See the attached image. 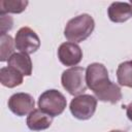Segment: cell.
Listing matches in <instances>:
<instances>
[{
    "mask_svg": "<svg viewBox=\"0 0 132 132\" xmlns=\"http://www.w3.org/2000/svg\"><path fill=\"white\" fill-rule=\"evenodd\" d=\"M94 28V19L88 13H82L68 21L64 29V36L70 42H81L93 33Z\"/></svg>",
    "mask_w": 132,
    "mask_h": 132,
    "instance_id": "1",
    "label": "cell"
},
{
    "mask_svg": "<svg viewBox=\"0 0 132 132\" xmlns=\"http://www.w3.org/2000/svg\"><path fill=\"white\" fill-rule=\"evenodd\" d=\"M86 82L89 89H91L94 95H97L107 88H109L112 81L108 77V71L106 67L101 63H92L86 68Z\"/></svg>",
    "mask_w": 132,
    "mask_h": 132,
    "instance_id": "2",
    "label": "cell"
},
{
    "mask_svg": "<svg viewBox=\"0 0 132 132\" xmlns=\"http://www.w3.org/2000/svg\"><path fill=\"white\" fill-rule=\"evenodd\" d=\"M63 88L72 96L82 95L88 86L86 82V70L82 67L74 66L63 71L61 76Z\"/></svg>",
    "mask_w": 132,
    "mask_h": 132,
    "instance_id": "3",
    "label": "cell"
},
{
    "mask_svg": "<svg viewBox=\"0 0 132 132\" xmlns=\"http://www.w3.org/2000/svg\"><path fill=\"white\" fill-rule=\"evenodd\" d=\"M66 105L65 96L55 89L44 91L38 98V107L53 118L60 116L66 108Z\"/></svg>",
    "mask_w": 132,
    "mask_h": 132,
    "instance_id": "4",
    "label": "cell"
},
{
    "mask_svg": "<svg viewBox=\"0 0 132 132\" xmlns=\"http://www.w3.org/2000/svg\"><path fill=\"white\" fill-rule=\"evenodd\" d=\"M97 107V99L95 96L82 94L75 96L70 102V112L77 120H89L91 119Z\"/></svg>",
    "mask_w": 132,
    "mask_h": 132,
    "instance_id": "5",
    "label": "cell"
},
{
    "mask_svg": "<svg viewBox=\"0 0 132 132\" xmlns=\"http://www.w3.org/2000/svg\"><path fill=\"white\" fill-rule=\"evenodd\" d=\"M14 43L20 53L33 54L40 46V39L38 35L29 27H22L15 34Z\"/></svg>",
    "mask_w": 132,
    "mask_h": 132,
    "instance_id": "6",
    "label": "cell"
},
{
    "mask_svg": "<svg viewBox=\"0 0 132 132\" xmlns=\"http://www.w3.org/2000/svg\"><path fill=\"white\" fill-rule=\"evenodd\" d=\"M35 101L28 93H15L8 99V108L18 117H24L34 110Z\"/></svg>",
    "mask_w": 132,
    "mask_h": 132,
    "instance_id": "7",
    "label": "cell"
},
{
    "mask_svg": "<svg viewBox=\"0 0 132 132\" xmlns=\"http://www.w3.org/2000/svg\"><path fill=\"white\" fill-rule=\"evenodd\" d=\"M58 58L65 66H76L82 59V51L77 43L63 42L58 48Z\"/></svg>",
    "mask_w": 132,
    "mask_h": 132,
    "instance_id": "8",
    "label": "cell"
},
{
    "mask_svg": "<svg viewBox=\"0 0 132 132\" xmlns=\"http://www.w3.org/2000/svg\"><path fill=\"white\" fill-rule=\"evenodd\" d=\"M53 123V117L40 108L32 110L27 118V126L32 131H41L50 128Z\"/></svg>",
    "mask_w": 132,
    "mask_h": 132,
    "instance_id": "9",
    "label": "cell"
},
{
    "mask_svg": "<svg viewBox=\"0 0 132 132\" xmlns=\"http://www.w3.org/2000/svg\"><path fill=\"white\" fill-rule=\"evenodd\" d=\"M108 18L113 23H124L132 18V6L127 2H112L107 9Z\"/></svg>",
    "mask_w": 132,
    "mask_h": 132,
    "instance_id": "10",
    "label": "cell"
},
{
    "mask_svg": "<svg viewBox=\"0 0 132 132\" xmlns=\"http://www.w3.org/2000/svg\"><path fill=\"white\" fill-rule=\"evenodd\" d=\"M8 66L19 70L23 75L30 76L32 74V61L28 54L14 53L7 61Z\"/></svg>",
    "mask_w": 132,
    "mask_h": 132,
    "instance_id": "11",
    "label": "cell"
},
{
    "mask_svg": "<svg viewBox=\"0 0 132 132\" xmlns=\"http://www.w3.org/2000/svg\"><path fill=\"white\" fill-rule=\"evenodd\" d=\"M23 76L24 75L19 70L10 66L2 67L0 70V81L4 87L7 88H14L22 85Z\"/></svg>",
    "mask_w": 132,
    "mask_h": 132,
    "instance_id": "12",
    "label": "cell"
},
{
    "mask_svg": "<svg viewBox=\"0 0 132 132\" xmlns=\"http://www.w3.org/2000/svg\"><path fill=\"white\" fill-rule=\"evenodd\" d=\"M117 78L121 86L132 88V61H126L119 65Z\"/></svg>",
    "mask_w": 132,
    "mask_h": 132,
    "instance_id": "13",
    "label": "cell"
},
{
    "mask_svg": "<svg viewBox=\"0 0 132 132\" xmlns=\"http://www.w3.org/2000/svg\"><path fill=\"white\" fill-rule=\"evenodd\" d=\"M14 40L8 34H2L0 37V61H8V59L14 54Z\"/></svg>",
    "mask_w": 132,
    "mask_h": 132,
    "instance_id": "14",
    "label": "cell"
},
{
    "mask_svg": "<svg viewBox=\"0 0 132 132\" xmlns=\"http://www.w3.org/2000/svg\"><path fill=\"white\" fill-rule=\"evenodd\" d=\"M28 5L24 0H2L0 2V13H21Z\"/></svg>",
    "mask_w": 132,
    "mask_h": 132,
    "instance_id": "15",
    "label": "cell"
},
{
    "mask_svg": "<svg viewBox=\"0 0 132 132\" xmlns=\"http://www.w3.org/2000/svg\"><path fill=\"white\" fill-rule=\"evenodd\" d=\"M13 25V20L11 16L5 13H0V30H1V35L6 34L7 31L11 30Z\"/></svg>",
    "mask_w": 132,
    "mask_h": 132,
    "instance_id": "16",
    "label": "cell"
},
{
    "mask_svg": "<svg viewBox=\"0 0 132 132\" xmlns=\"http://www.w3.org/2000/svg\"><path fill=\"white\" fill-rule=\"evenodd\" d=\"M126 114H127L128 119L132 122V101L126 106Z\"/></svg>",
    "mask_w": 132,
    "mask_h": 132,
    "instance_id": "17",
    "label": "cell"
},
{
    "mask_svg": "<svg viewBox=\"0 0 132 132\" xmlns=\"http://www.w3.org/2000/svg\"><path fill=\"white\" fill-rule=\"evenodd\" d=\"M109 132H124V131H119V130H112V131H109Z\"/></svg>",
    "mask_w": 132,
    "mask_h": 132,
    "instance_id": "18",
    "label": "cell"
},
{
    "mask_svg": "<svg viewBox=\"0 0 132 132\" xmlns=\"http://www.w3.org/2000/svg\"><path fill=\"white\" fill-rule=\"evenodd\" d=\"M130 4H131V6H132V1H131V3H130Z\"/></svg>",
    "mask_w": 132,
    "mask_h": 132,
    "instance_id": "19",
    "label": "cell"
}]
</instances>
